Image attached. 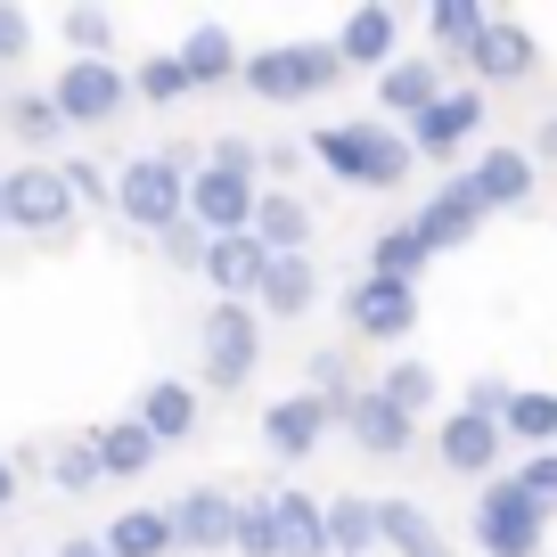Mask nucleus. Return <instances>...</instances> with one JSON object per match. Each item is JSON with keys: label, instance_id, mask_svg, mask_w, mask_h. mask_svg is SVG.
Returning a JSON list of instances; mask_svg holds the SVG:
<instances>
[{"label": "nucleus", "instance_id": "obj_1", "mask_svg": "<svg viewBox=\"0 0 557 557\" xmlns=\"http://www.w3.org/2000/svg\"><path fill=\"white\" fill-rule=\"evenodd\" d=\"M312 157L329 164L336 181H352V189H401L418 148L394 123H329V132H312Z\"/></svg>", "mask_w": 557, "mask_h": 557}, {"label": "nucleus", "instance_id": "obj_2", "mask_svg": "<svg viewBox=\"0 0 557 557\" xmlns=\"http://www.w3.org/2000/svg\"><path fill=\"white\" fill-rule=\"evenodd\" d=\"M238 83L271 107H304V99L345 83V58H336V41H287V50H255Z\"/></svg>", "mask_w": 557, "mask_h": 557}, {"label": "nucleus", "instance_id": "obj_3", "mask_svg": "<svg viewBox=\"0 0 557 557\" xmlns=\"http://www.w3.org/2000/svg\"><path fill=\"white\" fill-rule=\"evenodd\" d=\"M115 213L148 238H164L173 222H189V173L173 157H132L115 173Z\"/></svg>", "mask_w": 557, "mask_h": 557}, {"label": "nucleus", "instance_id": "obj_4", "mask_svg": "<svg viewBox=\"0 0 557 557\" xmlns=\"http://www.w3.org/2000/svg\"><path fill=\"white\" fill-rule=\"evenodd\" d=\"M541 533H549V508L517 475H492L484 500H475V549L484 557H541Z\"/></svg>", "mask_w": 557, "mask_h": 557}, {"label": "nucleus", "instance_id": "obj_5", "mask_svg": "<svg viewBox=\"0 0 557 557\" xmlns=\"http://www.w3.org/2000/svg\"><path fill=\"white\" fill-rule=\"evenodd\" d=\"M0 213H9V230H25V238H58V230L74 222V189L58 164H17V173L0 181Z\"/></svg>", "mask_w": 557, "mask_h": 557}, {"label": "nucleus", "instance_id": "obj_6", "mask_svg": "<svg viewBox=\"0 0 557 557\" xmlns=\"http://www.w3.org/2000/svg\"><path fill=\"white\" fill-rule=\"evenodd\" d=\"M255 369H262V320H255V304H213V312H206V385L238 394Z\"/></svg>", "mask_w": 557, "mask_h": 557}, {"label": "nucleus", "instance_id": "obj_7", "mask_svg": "<svg viewBox=\"0 0 557 557\" xmlns=\"http://www.w3.org/2000/svg\"><path fill=\"white\" fill-rule=\"evenodd\" d=\"M50 99H58L66 123H115L123 99H132V83H123L115 58H66V74L50 83Z\"/></svg>", "mask_w": 557, "mask_h": 557}, {"label": "nucleus", "instance_id": "obj_8", "mask_svg": "<svg viewBox=\"0 0 557 557\" xmlns=\"http://www.w3.org/2000/svg\"><path fill=\"white\" fill-rule=\"evenodd\" d=\"M255 206H262V189L246 173H222V164H197V173H189V222L206 230V238H238V230H255Z\"/></svg>", "mask_w": 557, "mask_h": 557}, {"label": "nucleus", "instance_id": "obj_9", "mask_svg": "<svg viewBox=\"0 0 557 557\" xmlns=\"http://www.w3.org/2000/svg\"><path fill=\"white\" fill-rule=\"evenodd\" d=\"M484 213H492V206H484V189H475V173H451L426 206H418L410 230L426 238V255H451V246H468L475 230H484Z\"/></svg>", "mask_w": 557, "mask_h": 557}, {"label": "nucleus", "instance_id": "obj_10", "mask_svg": "<svg viewBox=\"0 0 557 557\" xmlns=\"http://www.w3.org/2000/svg\"><path fill=\"white\" fill-rule=\"evenodd\" d=\"M475 132H484V90H443V99L410 123V148H418L426 164H451Z\"/></svg>", "mask_w": 557, "mask_h": 557}, {"label": "nucleus", "instance_id": "obj_11", "mask_svg": "<svg viewBox=\"0 0 557 557\" xmlns=\"http://www.w3.org/2000/svg\"><path fill=\"white\" fill-rule=\"evenodd\" d=\"M345 435H352V451H369V459H401L418 443V418L401 410V401H385V385H361L352 410H345Z\"/></svg>", "mask_w": 557, "mask_h": 557}, {"label": "nucleus", "instance_id": "obj_12", "mask_svg": "<svg viewBox=\"0 0 557 557\" xmlns=\"http://www.w3.org/2000/svg\"><path fill=\"white\" fill-rule=\"evenodd\" d=\"M345 320L369 336V345H394V336L418 329V287H401V278H361L345 296Z\"/></svg>", "mask_w": 557, "mask_h": 557}, {"label": "nucleus", "instance_id": "obj_13", "mask_svg": "<svg viewBox=\"0 0 557 557\" xmlns=\"http://www.w3.org/2000/svg\"><path fill=\"white\" fill-rule=\"evenodd\" d=\"M336 426V410L329 401L312 394V385H304V394H287V401H271V410H262V443H271L278 459H312L320 451V435H329Z\"/></svg>", "mask_w": 557, "mask_h": 557}, {"label": "nucleus", "instance_id": "obj_14", "mask_svg": "<svg viewBox=\"0 0 557 557\" xmlns=\"http://www.w3.org/2000/svg\"><path fill=\"white\" fill-rule=\"evenodd\" d=\"M173 533H181V549H189V557L230 549V541H238V500H230V492H213V484L181 492V500H173Z\"/></svg>", "mask_w": 557, "mask_h": 557}, {"label": "nucleus", "instance_id": "obj_15", "mask_svg": "<svg viewBox=\"0 0 557 557\" xmlns=\"http://www.w3.org/2000/svg\"><path fill=\"white\" fill-rule=\"evenodd\" d=\"M500 443H508V426H500V418H484V410H468V401L443 418V468H451V475H484V484H492Z\"/></svg>", "mask_w": 557, "mask_h": 557}, {"label": "nucleus", "instance_id": "obj_16", "mask_svg": "<svg viewBox=\"0 0 557 557\" xmlns=\"http://www.w3.org/2000/svg\"><path fill=\"white\" fill-rule=\"evenodd\" d=\"M262 271H271V246H262L255 230H238V238H213V246H206V287H213L222 304H255Z\"/></svg>", "mask_w": 557, "mask_h": 557}, {"label": "nucleus", "instance_id": "obj_17", "mask_svg": "<svg viewBox=\"0 0 557 557\" xmlns=\"http://www.w3.org/2000/svg\"><path fill=\"white\" fill-rule=\"evenodd\" d=\"M435 99H443V58H394L377 74V115L385 123H418Z\"/></svg>", "mask_w": 557, "mask_h": 557}, {"label": "nucleus", "instance_id": "obj_18", "mask_svg": "<svg viewBox=\"0 0 557 557\" xmlns=\"http://www.w3.org/2000/svg\"><path fill=\"white\" fill-rule=\"evenodd\" d=\"M394 41H401V17L385 9V0H369V9H352L345 17V34H336V58L345 66H394Z\"/></svg>", "mask_w": 557, "mask_h": 557}, {"label": "nucleus", "instance_id": "obj_19", "mask_svg": "<svg viewBox=\"0 0 557 557\" xmlns=\"http://www.w3.org/2000/svg\"><path fill=\"white\" fill-rule=\"evenodd\" d=\"M271 508H278V557H336L329 508L312 492H271Z\"/></svg>", "mask_w": 557, "mask_h": 557}, {"label": "nucleus", "instance_id": "obj_20", "mask_svg": "<svg viewBox=\"0 0 557 557\" xmlns=\"http://www.w3.org/2000/svg\"><path fill=\"white\" fill-rule=\"evenodd\" d=\"M312 296H320L312 255H271V271H262V287H255V312L262 320H296Z\"/></svg>", "mask_w": 557, "mask_h": 557}, {"label": "nucleus", "instance_id": "obj_21", "mask_svg": "<svg viewBox=\"0 0 557 557\" xmlns=\"http://www.w3.org/2000/svg\"><path fill=\"white\" fill-rule=\"evenodd\" d=\"M132 418H139L157 443H189L206 410H197V394H189L181 377H157V385H139V410H132Z\"/></svg>", "mask_w": 557, "mask_h": 557}, {"label": "nucleus", "instance_id": "obj_22", "mask_svg": "<svg viewBox=\"0 0 557 557\" xmlns=\"http://www.w3.org/2000/svg\"><path fill=\"white\" fill-rule=\"evenodd\" d=\"M377 541L394 557H451V541H443V524L426 517L418 500H377Z\"/></svg>", "mask_w": 557, "mask_h": 557}, {"label": "nucleus", "instance_id": "obj_23", "mask_svg": "<svg viewBox=\"0 0 557 557\" xmlns=\"http://www.w3.org/2000/svg\"><path fill=\"white\" fill-rule=\"evenodd\" d=\"M107 549L115 557H181V533H173V508H123L115 524H107Z\"/></svg>", "mask_w": 557, "mask_h": 557}, {"label": "nucleus", "instance_id": "obj_24", "mask_svg": "<svg viewBox=\"0 0 557 557\" xmlns=\"http://www.w3.org/2000/svg\"><path fill=\"white\" fill-rule=\"evenodd\" d=\"M468 66L484 74V83H524V74L541 66V41L524 34V25H500V17H492V34L475 41V58H468Z\"/></svg>", "mask_w": 557, "mask_h": 557}, {"label": "nucleus", "instance_id": "obj_25", "mask_svg": "<svg viewBox=\"0 0 557 557\" xmlns=\"http://www.w3.org/2000/svg\"><path fill=\"white\" fill-rule=\"evenodd\" d=\"M181 66H189V90H222V83L246 74V58H238V41H230L222 25H197V34L181 41Z\"/></svg>", "mask_w": 557, "mask_h": 557}, {"label": "nucleus", "instance_id": "obj_26", "mask_svg": "<svg viewBox=\"0 0 557 557\" xmlns=\"http://www.w3.org/2000/svg\"><path fill=\"white\" fill-rule=\"evenodd\" d=\"M255 238L271 246V255H304V246H312V206H304V197H287V189H262Z\"/></svg>", "mask_w": 557, "mask_h": 557}, {"label": "nucleus", "instance_id": "obj_27", "mask_svg": "<svg viewBox=\"0 0 557 557\" xmlns=\"http://www.w3.org/2000/svg\"><path fill=\"white\" fill-rule=\"evenodd\" d=\"M533 157H524V148H484V157H475V189H484V206L500 213V206H524V197H533Z\"/></svg>", "mask_w": 557, "mask_h": 557}, {"label": "nucleus", "instance_id": "obj_28", "mask_svg": "<svg viewBox=\"0 0 557 557\" xmlns=\"http://www.w3.org/2000/svg\"><path fill=\"white\" fill-rule=\"evenodd\" d=\"M90 443H99V468H107V475H148V468H157V451H164L139 418H115V426H99Z\"/></svg>", "mask_w": 557, "mask_h": 557}, {"label": "nucleus", "instance_id": "obj_29", "mask_svg": "<svg viewBox=\"0 0 557 557\" xmlns=\"http://www.w3.org/2000/svg\"><path fill=\"white\" fill-rule=\"evenodd\" d=\"M426 34H435L443 58H475V41L492 34V17L475 9V0H435V9H426Z\"/></svg>", "mask_w": 557, "mask_h": 557}, {"label": "nucleus", "instance_id": "obj_30", "mask_svg": "<svg viewBox=\"0 0 557 557\" xmlns=\"http://www.w3.org/2000/svg\"><path fill=\"white\" fill-rule=\"evenodd\" d=\"M329 541H336V557L385 549V541H377V500H361V492H336V500H329Z\"/></svg>", "mask_w": 557, "mask_h": 557}, {"label": "nucleus", "instance_id": "obj_31", "mask_svg": "<svg viewBox=\"0 0 557 557\" xmlns=\"http://www.w3.org/2000/svg\"><path fill=\"white\" fill-rule=\"evenodd\" d=\"M418 271H426V238H418L410 222H394V230L369 238V278H401V287H410Z\"/></svg>", "mask_w": 557, "mask_h": 557}, {"label": "nucleus", "instance_id": "obj_32", "mask_svg": "<svg viewBox=\"0 0 557 557\" xmlns=\"http://www.w3.org/2000/svg\"><path fill=\"white\" fill-rule=\"evenodd\" d=\"M517 443H533V451H557V394H517L500 418Z\"/></svg>", "mask_w": 557, "mask_h": 557}, {"label": "nucleus", "instance_id": "obj_33", "mask_svg": "<svg viewBox=\"0 0 557 557\" xmlns=\"http://www.w3.org/2000/svg\"><path fill=\"white\" fill-rule=\"evenodd\" d=\"M9 132H17V139H34V148H50V139L66 132V115H58V99H50V90H17V99H9Z\"/></svg>", "mask_w": 557, "mask_h": 557}, {"label": "nucleus", "instance_id": "obj_34", "mask_svg": "<svg viewBox=\"0 0 557 557\" xmlns=\"http://www.w3.org/2000/svg\"><path fill=\"white\" fill-rule=\"evenodd\" d=\"M238 557H278V508H271V492L262 500H238V541H230Z\"/></svg>", "mask_w": 557, "mask_h": 557}, {"label": "nucleus", "instance_id": "obj_35", "mask_svg": "<svg viewBox=\"0 0 557 557\" xmlns=\"http://www.w3.org/2000/svg\"><path fill=\"white\" fill-rule=\"evenodd\" d=\"M132 99H148V107L189 99V66H181V50H173V58H148V66L132 74Z\"/></svg>", "mask_w": 557, "mask_h": 557}, {"label": "nucleus", "instance_id": "obj_36", "mask_svg": "<svg viewBox=\"0 0 557 557\" xmlns=\"http://www.w3.org/2000/svg\"><path fill=\"white\" fill-rule=\"evenodd\" d=\"M50 484H58V492H90V484H107V468H99V443H58V459H50Z\"/></svg>", "mask_w": 557, "mask_h": 557}, {"label": "nucleus", "instance_id": "obj_37", "mask_svg": "<svg viewBox=\"0 0 557 557\" xmlns=\"http://www.w3.org/2000/svg\"><path fill=\"white\" fill-rule=\"evenodd\" d=\"M377 385H385V401H401L410 418L426 410V401H435V369H426V361H394V369H385Z\"/></svg>", "mask_w": 557, "mask_h": 557}, {"label": "nucleus", "instance_id": "obj_38", "mask_svg": "<svg viewBox=\"0 0 557 557\" xmlns=\"http://www.w3.org/2000/svg\"><path fill=\"white\" fill-rule=\"evenodd\" d=\"M58 25H66V41H74L83 58H107V50H115V17H107V9H66Z\"/></svg>", "mask_w": 557, "mask_h": 557}, {"label": "nucleus", "instance_id": "obj_39", "mask_svg": "<svg viewBox=\"0 0 557 557\" xmlns=\"http://www.w3.org/2000/svg\"><path fill=\"white\" fill-rule=\"evenodd\" d=\"M157 246H164V262H173V271H206V246H213V238H206L197 222H173Z\"/></svg>", "mask_w": 557, "mask_h": 557}, {"label": "nucleus", "instance_id": "obj_40", "mask_svg": "<svg viewBox=\"0 0 557 557\" xmlns=\"http://www.w3.org/2000/svg\"><path fill=\"white\" fill-rule=\"evenodd\" d=\"M66 173V189H74V206H115V181L99 173V164H58Z\"/></svg>", "mask_w": 557, "mask_h": 557}, {"label": "nucleus", "instance_id": "obj_41", "mask_svg": "<svg viewBox=\"0 0 557 557\" xmlns=\"http://www.w3.org/2000/svg\"><path fill=\"white\" fill-rule=\"evenodd\" d=\"M517 484L533 492L541 508H557V451H533V459H524V468H517Z\"/></svg>", "mask_w": 557, "mask_h": 557}, {"label": "nucleus", "instance_id": "obj_42", "mask_svg": "<svg viewBox=\"0 0 557 557\" xmlns=\"http://www.w3.org/2000/svg\"><path fill=\"white\" fill-rule=\"evenodd\" d=\"M25 50H34V17L0 0V66H9V58H25Z\"/></svg>", "mask_w": 557, "mask_h": 557}, {"label": "nucleus", "instance_id": "obj_43", "mask_svg": "<svg viewBox=\"0 0 557 557\" xmlns=\"http://www.w3.org/2000/svg\"><path fill=\"white\" fill-rule=\"evenodd\" d=\"M508 401H517V394H508L500 377H475L468 385V410H484V418H508Z\"/></svg>", "mask_w": 557, "mask_h": 557}, {"label": "nucleus", "instance_id": "obj_44", "mask_svg": "<svg viewBox=\"0 0 557 557\" xmlns=\"http://www.w3.org/2000/svg\"><path fill=\"white\" fill-rule=\"evenodd\" d=\"M206 164H222V173H246L255 181V139H213V157Z\"/></svg>", "mask_w": 557, "mask_h": 557}, {"label": "nucleus", "instance_id": "obj_45", "mask_svg": "<svg viewBox=\"0 0 557 557\" xmlns=\"http://www.w3.org/2000/svg\"><path fill=\"white\" fill-rule=\"evenodd\" d=\"M17 508V459H0V517Z\"/></svg>", "mask_w": 557, "mask_h": 557}, {"label": "nucleus", "instance_id": "obj_46", "mask_svg": "<svg viewBox=\"0 0 557 557\" xmlns=\"http://www.w3.org/2000/svg\"><path fill=\"white\" fill-rule=\"evenodd\" d=\"M58 557H115L107 541H58Z\"/></svg>", "mask_w": 557, "mask_h": 557}, {"label": "nucleus", "instance_id": "obj_47", "mask_svg": "<svg viewBox=\"0 0 557 557\" xmlns=\"http://www.w3.org/2000/svg\"><path fill=\"white\" fill-rule=\"evenodd\" d=\"M541 157H557V115H549V123H541Z\"/></svg>", "mask_w": 557, "mask_h": 557}, {"label": "nucleus", "instance_id": "obj_48", "mask_svg": "<svg viewBox=\"0 0 557 557\" xmlns=\"http://www.w3.org/2000/svg\"><path fill=\"white\" fill-rule=\"evenodd\" d=\"M0 230H9V213H0Z\"/></svg>", "mask_w": 557, "mask_h": 557}]
</instances>
